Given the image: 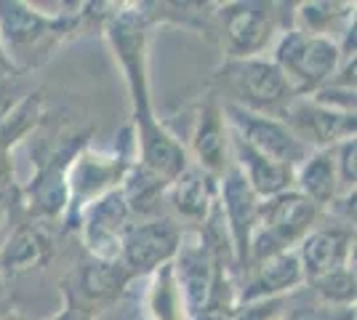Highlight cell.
<instances>
[{"label": "cell", "instance_id": "9a60e30c", "mask_svg": "<svg viewBox=\"0 0 357 320\" xmlns=\"http://www.w3.org/2000/svg\"><path fill=\"white\" fill-rule=\"evenodd\" d=\"M229 147L235 153V166L243 171L245 182L253 190L256 198H275L280 192H288L291 190V182H294V168L283 166L278 160H272L267 155L251 150L243 139H238L232 131H229Z\"/></svg>", "mask_w": 357, "mask_h": 320}, {"label": "cell", "instance_id": "5b68a950", "mask_svg": "<svg viewBox=\"0 0 357 320\" xmlns=\"http://www.w3.org/2000/svg\"><path fill=\"white\" fill-rule=\"evenodd\" d=\"M219 254L208 245L206 238H197L192 243H184L176 251V267H171L178 296L190 307L192 315H200L206 307L213 302V294L222 283V267H219Z\"/></svg>", "mask_w": 357, "mask_h": 320}, {"label": "cell", "instance_id": "3957f363", "mask_svg": "<svg viewBox=\"0 0 357 320\" xmlns=\"http://www.w3.org/2000/svg\"><path fill=\"white\" fill-rule=\"evenodd\" d=\"M272 61L288 80L291 91L301 96L320 91L328 80H333L342 54L339 43H333L331 38H312L298 30H288L275 48Z\"/></svg>", "mask_w": 357, "mask_h": 320}, {"label": "cell", "instance_id": "e0dca14e", "mask_svg": "<svg viewBox=\"0 0 357 320\" xmlns=\"http://www.w3.org/2000/svg\"><path fill=\"white\" fill-rule=\"evenodd\" d=\"M171 208L187 222H206L216 208V179L203 168H184L174 182L168 184Z\"/></svg>", "mask_w": 357, "mask_h": 320}, {"label": "cell", "instance_id": "7402d4cb", "mask_svg": "<svg viewBox=\"0 0 357 320\" xmlns=\"http://www.w3.org/2000/svg\"><path fill=\"white\" fill-rule=\"evenodd\" d=\"M168 179H163L160 174H155L147 166H134L126 176V187L120 190L123 200L128 206V213H139V216H149L158 208V203L165 198L168 192Z\"/></svg>", "mask_w": 357, "mask_h": 320}, {"label": "cell", "instance_id": "44dd1931", "mask_svg": "<svg viewBox=\"0 0 357 320\" xmlns=\"http://www.w3.org/2000/svg\"><path fill=\"white\" fill-rule=\"evenodd\" d=\"M75 147H67L51 158V163L38 174L35 187H32V211L43 213V216H54L67 206V182H64V166L75 160Z\"/></svg>", "mask_w": 357, "mask_h": 320}, {"label": "cell", "instance_id": "484cf974", "mask_svg": "<svg viewBox=\"0 0 357 320\" xmlns=\"http://www.w3.org/2000/svg\"><path fill=\"white\" fill-rule=\"evenodd\" d=\"M178 307H181V296H178L171 264H163L155 280V291H152V312L158 320H178L181 318Z\"/></svg>", "mask_w": 357, "mask_h": 320}, {"label": "cell", "instance_id": "4dcf8cb0", "mask_svg": "<svg viewBox=\"0 0 357 320\" xmlns=\"http://www.w3.org/2000/svg\"><path fill=\"white\" fill-rule=\"evenodd\" d=\"M16 192L11 187H3L0 190V248L6 243V238L11 235V222H14V211H16Z\"/></svg>", "mask_w": 357, "mask_h": 320}, {"label": "cell", "instance_id": "ac0fdd59", "mask_svg": "<svg viewBox=\"0 0 357 320\" xmlns=\"http://www.w3.org/2000/svg\"><path fill=\"white\" fill-rule=\"evenodd\" d=\"M131 277L134 275L128 273V267L120 259H89L80 264L77 273V296L70 289L67 291L83 310H89V305H105L115 299Z\"/></svg>", "mask_w": 357, "mask_h": 320}, {"label": "cell", "instance_id": "6da1fadb", "mask_svg": "<svg viewBox=\"0 0 357 320\" xmlns=\"http://www.w3.org/2000/svg\"><path fill=\"white\" fill-rule=\"evenodd\" d=\"M75 27L70 16H45L24 3H0V40L16 70L48 56L51 46Z\"/></svg>", "mask_w": 357, "mask_h": 320}, {"label": "cell", "instance_id": "d4e9b609", "mask_svg": "<svg viewBox=\"0 0 357 320\" xmlns=\"http://www.w3.org/2000/svg\"><path fill=\"white\" fill-rule=\"evenodd\" d=\"M312 291L317 302L336 307H355V270L342 267L336 273L312 280Z\"/></svg>", "mask_w": 357, "mask_h": 320}, {"label": "cell", "instance_id": "7c38bea8", "mask_svg": "<svg viewBox=\"0 0 357 320\" xmlns=\"http://www.w3.org/2000/svg\"><path fill=\"white\" fill-rule=\"evenodd\" d=\"M349 248H352V232L347 227H326L312 229L298 248V264L307 283L317 277L336 273L342 267H349Z\"/></svg>", "mask_w": 357, "mask_h": 320}, {"label": "cell", "instance_id": "4316f807", "mask_svg": "<svg viewBox=\"0 0 357 320\" xmlns=\"http://www.w3.org/2000/svg\"><path fill=\"white\" fill-rule=\"evenodd\" d=\"M283 320H355V307H336L312 299L288 307Z\"/></svg>", "mask_w": 357, "mask_h": 320}, {"label": "cell", "instance_id": "ffe728a7", "mask_svg": "<svg viewBox=\"0 0 357 320\" xmlns=\"http://www.w3.org/2000/svg\"><path fill=\"white\" fill-rule=\"evenodd\" d=\"M298 182V192L314 206H328L339 195V176H336V160L333 150H317L310 153V158L298 166V174L294 176Z\"/></svg>", "mask_w": 357, "mask_h": 320}, {"label": "cell", "instance_id": "277c9868", "mask_svg": "<svg viewBox=\"0 0 357 320\" xmlns=\"http://www.w3.org/2000/svg\"><path fill=\"white\" fill-rule=\"evenodd\" d=\"M224 121L232 125V134L243 139L251 150L267 155V158L294 168V171L312 153L307 144H301V139L280 118L259 115V112H251V109H243V107L227 102L224 105Z\"/></svg>", "mask_w": 357, "mask_h": 320}, {"label": "cell", "instance_id": "d6a6232c", "mask_svg": "<svg viewBox=\"0 0 357 320\" xmlns=\"http://www.w3.org/2000/svg\"><path fill=\"white\" fill-rule=\"evenodd\" d=\"M8 150H11V142L0 137V190L11 179V155H8Z\"/></svg>", "mask_w": 357, "mask_h": 320}, {"label": "cell", "instance_id": "52a82bcc", "mask_svg": "<svg viewBox=\"0 0 357 320\" xmlns=\"http://www.w3.org/2000/svg\"><path fill=\"white\" fill-rule=\"evenodd\" d=\"M109 40L118 51L123 73L128 77L131 96H134V121H147L149 112V91L147 75H144V14L139 11H123L109 24Z\"/></svg>", "mask_w": 357, "mask_h": 320}, {"label": "cell", "instance_id": "603a6c76", "mask_svg": "<svg viewBox=\"0 0 357 320\" xmlns=\"http://www.w3.org/2000/svg\"><path fill=\"white\" fill-rule=\"evenodd\" d=\"M126 163H105V160H93V158H86L80 155L77 163L73 168V195L75 198H86V195H105L109 192L107 187L112 182H118L120 174H123Z\"/></svg>", "mask_w": 357, "mask_h": 320}, {"label": "cell", "instance_id": "7a4b0ae2", "mask_svg": "<svg viewBox=\"0 0 357 320\" xmlns=\"http://www.w3.org/2000/svg\"><path fill=\"white\" fill-rule=\"evenodd\" d=\"M224 86L232 93L229 105L269 118H283L296 99L278 64L267 59H229L224 64Z\"/></svg>", "mask_w": 357, "mask_h": 320}, {"label": "cell", "instance_id": "d590c367", "mask_svg": "<svg viewBox=\"0 0 357 320\" xmlns=\"http://www.w3.org/2000/svg\"><path fill=\"white\" fill-rule=\"evenodd\" d=\"M6 315V305H3V289H0V318Z\"/></svg>", "mask_w": 357, "mask_h": 320}, {"label": "cell", "instance_id": "5bb4252c", "mask_svg": "<svg viewBox=\"0 0 357 320\" xmlns=\"http://www.w3.org/2000/svg\"><path fill=\"white\" fill-rule=\"evenodd\" d=\"M54 254V241L43 224H16L0 248V273L24 275L40 270Z\"/></svg>", "mask_w": 357, "mask_h": 320}, {"label": "cell", "instance_id": "f1b7e54d", "mask_svg": "<svg viewBox=\"0 0 357 320\" xmlns=\"http://www.w3.org/2000/svg\"><path fill=\"white\" fill-rule=\"evenodd\" d=\"M283 307H285L283 296H275V299H256V302H243V307L232 310L229 320H275Z\"/></svg>", "mask_w": 357, "mask_h": 320}, {"label": "cell", "instance_id": "1f68e13d", "mask_svg": "<svg viewBox=\"0 0 357 320\" xmlns=\"http://www.w3.org/2000/svg\"><path fill=\"white\" fill-rule=\"evenodd\" d=\"M51 320H91V312L77 305V302L73 299V294L64 289V307H61L59 315Z\"/></svg>", "mask_w": 357, "mask_h": 320}, {"label": "cell", "instance_id": "f546056e", "mask_svg": "<svg viewBox=\"0 0 357 320\" xmlns=\"http://www.w3.org/2000/svg\"><path fill=\"white\" fill-rule=\"evenodd\" d=\"M19 107V83L16 75H0V125Z\"/></svg>", "mask_w": 357, "mask_h": 320}, {"label": "cell", "instance_id": "cb8c5ba5", "mask_svg": "<svg viewBox=\"0 0 357 320\" xmlns=\"http://www.w3.org/2000/svg\"><path fill=\"white\" fill-rule=\"evenodd\" d=\"M298 32L312 35V38H331V30L349 19V6L344 3H304L298 6Z\"/></svg>", "mask_w": 357, "mask_h": 320}, {"label": "cell", "instance_id": "9c48e42d", "mask_svg": "<svg viewBox=\"0 0 357 320\" xmlns=\"http://www.w3.org/2000/svg\"><path fill=\"white\" fill-rule=\"evenodd\" d=\"M229 59H256L272 38V11L264 3H232L219 11Z\"/></svg>", "mask_w": 357, "mask_h": 320}, {"label": "cell", "instance_id": "8992f818", "mask_svg": "<svg viewBox=\"0 0 357 320\" xmlns=\"http://www.w3.org/2000/svg\"><path fill=\"white\" fill-rule=\"evenodd\" d=\"M181 245V232L174 219H149L142 224H131L120 241L118 259L128 267L131 275L152 273L176 257Z\"/></svg>", "mask_w": 357, "mask_h": 320}, {"label": "cell", "instance_id": "83f0119b", "mask_svg": "<svg viewBox=\"0 0 357 320\" xmlns=\"http://www.w3.org/2000/svg\"><path fill=\"white\" fill-rule=\"evenodd\" d=\"M355 155H357L355 137L339 142V144H336V150H333V160H336V176H339V190H344L347 195H349V192H355V179H357Z\"/></svg>", "mask_w": 357, "mask_h": 320}, {"label": "cell", "instance_id": "e575fe53", "mask_svg": "<svg viewBox=\"0 0 357 320\" xmlns=\"http://www.w3.org/2000/svg\"><path fill=\"white\" fill-rule=\"evenodd\" d=\"M0 320H24V318H22V315H16V312H6Z\"/></svg>", "mask_w": 357, "mask_h": 320}, {"label": "cell", "instance_id": "4fadbf2b", "mask_svg": "<svg viewBox=\"0 0 357 320\" xmlns=\"http://www.w3.org/2000/svg\"><path fill=\"white\" fill-rule=\"evenodd\" d=\"M301 283H304V275H301L298 257L294 251H278L272 257L248 264V283L243 289V302L275 299Z\"/></svg>", "mask_w": 357, "mask_h": 320}, {"label": "cell", "instance_id": "2e32d148", "mask_svg": "<svg viewBox=\"0 0 357 320\" xmlns=\"http://www.w3.org/2000/svg\"><path fill=\"white\" fill-rule=\"evenodd\" d=\"M192 147L197 160H200V168L208 171L211 176L227 171V166H229V160H227V155H229V128L224 121V109L219 107L213 93H208L206 105L200 109Z\"/></svg>", "mask_w": 357, "mask_h": 320}, {"label": "cell", "instance_id": "ba28073f", "mask_svg": "<svg viewBox=\"0 0 357 320\" xmlns=\"http://www.w3.org/2000/svg\"><path fill=\"white\" fill-rule=\"evenodd\" d=\"M222 219L224 227L229 232V243H232V254L238 264L245 267L248 261V248H251L253 229L259 224V198L253 195V190L248 187L243 171L235 163L227 166L222 179Z\"/></svg>", "mask_w": 357, "mask_h": 320}, {"label": "cell", "instance_id": "30bf717a", "mask_svg": "<svg viewBox=\"0 0 357 320\" xmlns=\"http://www.w3.org/2000/svg\"><path fill=\"white\" fill-rule=\"evenodd\" d=\"M280 121L301 139V144L331 150L355 137V112H336L314 102H294Z\"/></svg>", "mask_w": 357, "mask_h": 320}, {"label": "cell", "instance_id": "836d02e7", "mask_svg": "<svg viewBox=\"0 0 357 320\" xmlns=\"http://www.w3.org/2000/svg\"><path fill=\"white\" fill-rule=\"evenodd\" d=\"M0 75H16V67L11 64L6 48H3V40H0Z\"/></svg>", "mask_w": 357, "mask_h": 320}, {"label": "cell", "instance_id": "d6986e66", "mask_svg": "<svg viewBox=\"0 0 357 320\" xmlns=\"http://www.w3.org/2000/svg\"><path fill=\"white\" fill-rule=\"evenodd\" d=\"M136 128H139V144H142V166L152 168L163 179L174 182L187 168L184 147L155 118L136 121Z\"/></svg>", "mask_w": 357, "mask_h": 320}, {"label": "cell", "instance_id": "8fae6325", "mask_svg": "<svg viewBox=\"0 0 357 320\" xmlns=\"http://www.w3.org/2000/svg\"><path fill=\"white\" fill-rule=\"evenodd\" d=\"M128 219L131 213L120 190H109L91 203L86 211L83 235H86V245L96 254V259H118L120 241L126 229L131 227Z\"/></svg>", "mask_w": 357, "mask_h": 320}]
</instances>
